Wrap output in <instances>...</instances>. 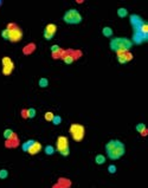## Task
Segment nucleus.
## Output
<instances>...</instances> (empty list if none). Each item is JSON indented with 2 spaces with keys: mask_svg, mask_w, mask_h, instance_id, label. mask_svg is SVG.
Segmentation results:
<instances>
[{
  "mask_svg": "<svg viewBox=\"0 0 148 188\" xmlns=\"http://www.w3.org/2000/svg\"><path fill=\"white\" fill-rule=\"evenodd\" d=\"M148 40V33H143L141 31H134L133 32V35H131V43L133 45L136 44V45H141L145 41Z\"/></svg>",
  "mask_w": 148,
  "mask_h": 188,
  "instance_id": "obj_8",
  "label": "nucleus"
},
{
  "mask_svg": "<svg viewBox=\"0 0 148 188\" xmlns=\"http://www.w3.org/2000/svg\"><path fill=\"white\" fill-rule=\"evenodd\" d=\"M116 58H117V62L120 64H127L128 62H130L133 59V54L128 51V52H120L116 53Z\"/></svg>",
  "mask_w": 148,
  "mask_h": 188,
  "instance_id": "obj_11",
  "label": "nucleus"
},
{
  "mask_svg": "<svg viewBox=\"0 0 148 188\" xmlns=\"http://www.w3.org/2000/svg\"><path fill=\"white\" fill-rule=\"evenodd\" d=\"M50 50H51V52H52V53H58V52H60V47H59L58 45H56V44L50 47Z\"/></svg>",
  "mask_w": 148,
  "mask_h": 188,
  "instance_id": "obj_28",
  "label": "nucleus"
},
{
  "mask_svg": "<svg viewBox=\"0 0 148 188\" xmlns=\"http://www.w3.org/2000/svg\"><path fill=\"white\" fill-rule=\"evenodd\" d=\"M44 153L46 154V155H53V154L56 153V148L53 147V146H45L44 148Z\"/></svg>",
  "mask_w": 148,
  "mask_h": 188,
  "instance_id": "obj_17",
  "label": "nucleus"
},
{
  "mask_svg": "<svg viewBox=\"0 0 148 188\" xmlns=\"http://www.w3.org/2000/svg\"><path fill=\"white\" fill-rule=\"evenodd\" d=\"M102 35H104L106 38H112V35H114V31L110 26H104L103 29H102Z\"/></svg>",
  "mask_w": 148,
  "mask_h": 188,
  "instance_id": "obj_14",
  "label": "nucleus"
},
{
  "mask_svg": "<svg viewBox=\"0 0 148 188\" xmlns=\"http://www.w3.org/2000/svg\"><path fill=\"white\" fill-rule=\"evenodd\" d=\"M4 139L5 140H11V139H13V136H14V131L12 129H10V128H7V129L4 130Z\"/></svg>",
  "mask_w": 148,
  "mask_h": 188,
  "instance_id": "obj_16",
  "label": "nucleus"
},
{
  "mask_svg": "<svg viewBox=\"0 0 148 188\" xmlns=\"http://www.w3.org/2000/svg\"><path fill=\"white\" fill-rule=\"evenodd\" d=\"M36 115H37V111H36L35 108H30V109L26 110V116L29 118H35Z\"/></svg>",
  "mask_w": 148,
  "mask_h": 188,
  "instance_id": "obj_20",
  "label": "nucleus"
},
{
  "mask_svg": "<svg viewBox=\"0 0 148 188\" xmlns=\"http://www.w3.org/2000/svg\"><path fill=\"white\" fill-rule=\"evenodd\" d=\"M109 47L115 53L128 52V51H130V49L133 47V43H131L130 39L126 38V37H116V38L110 39Z\"/></svg>",
  "mask_w": 148,
  "mask_h": 188,
  "instance_id": "obj_2",
  "label": "nucleus"
},
{
  "mask_svg": "<svg viewBox=\"0 0 148 188\" xmlns=\"http://www.w3.org/2000/svg\"><path fill=\"white\" fill-rule=\"evenodd\" d=\"M135 129H136L137 133H140V134H145V133H146V124H143V123L136 124Z\"/></svg>",
  "mask_w": 148,
  "mask_h": 188,
  "instance_id": "obj_19",
  "label": "nucleus"
},
{
  "mask_svg": "<svg viewBox=\"0 0 148 188\" xmlns=\"http://www.w3.org/2000/svg\"><path fill=\"white\" fill-rule=\"evenodd\" d=\"M69 133L70 135L72 136V139L76 142H81L84 139V135H85V128L84 125L78 123H74L70 125L69 128Z\"/></svg>",
  "mask_w": 148,
  "mask_h": 188,
  "instance_id": "obj_5",
  "label": "nucleus"
},
{
  "mask_svg": "<svg viewBox=\"0 0 148 188\" xmlns=\"http://www.w3.org/2000/svg\"><path fill=\"white\" fill-rule=\"evenodd\" d=\"M63 60H64L65 64H72V63H74V57L70 56V54H68V56H64V57H63Z\"/></svg>",
  "mask_w": 148,
  "mask_h": 188,
  "instance_id": "obj_24",
  "label": "nucleus"
},
{
  "mask_svg": "<svg viewBox=\"0 0 148 188\" xmlns=\"http://www.w3.org/2000/svg\"><path fill=\"white\" fill-rule=\"evenodd\" d=\"M1 37L4 40H10V29H4L1 31Z\"/></svg>",
  "mask_w": 148,
  "mask_h": 188,
  "instance_id": "obj_21",
  "label": "nucleus"
},
{
  "mask_svg": "<svg viewBox=\"0 0 148 188\" xmlns=\"http://www.w3.org/2000/svg\"><path fill=\"white\" fill-rule=\"evenodd\" d=\"M116 171H117V167H116L115 165L108 166V172H109L110 174H115V173H116Z\"/></svg>",
  "mask_w": 148,
  "mask_h": 188,
  "instance_id": "obj_27",
  "label": "nucleus"
},
{
  "mask_svg": "<svg viewBox=\"0 0 148 188\" xmlns=\"http://www.w3.org/2000/svg\"><path fill=\"white\" fill-rule=\"evenodd\" d=\"M1 64H2V75L5 76H10L12 73V71L14 70V63L10 57H2L1 59Z\"/></svg>",
  "mask_w": 148,
  "mask_h": 188,
  "instance_id": "obj_6",
  "label": "nucleus"
},
{
  "mask_svg": "<svg viewBox=\"0 0 148 188\" xmlns=\"http://www.w3.org/2000/svg\"><path fill=\"white\" fill-rule=\"evenodd\" d=\"M56 152H58L62 156H68L70 154L69 140L66 136H58L56 142Z\"/></svg>",
  "mask_w": 148,
  "mask_h": 188,
  "instance_id": "obj_4",
  "label": "nucleus"
},
{
  "mask_svg": "<svg viewBox=\"0 0 148 188\" xmlns=\"http://www.w3.org/2000/svg\"><path fill=\"white\" fill-rule=\"evenodd\" d=\"M38 84H39L41 88H47L49 87V79L47 78H41Z\"/></svg>",
  "mask_w": 148,
  "mask_h": 188,
  "instance_id": "obj_22",
  "label": "nucleus"
},
{
  "mask_svg": "<svg viewBox=\"0 0 148 188\" xmlns=\"http://www.w3.org/2000/svg\"><path fill=\"white\" fill-rule=\"evenodd\" d=\"M63 20H64V23L69 24V25H77V24L82 23L83 17L76 8H70L64 13Z\"/></svg>",
  "mask_w": 148,
  "mask_h": 188,
  "instance_id": "obj_3",
  "label": "nucleus"
},
{
  "mask_svg": "<svg viewBox=\"0 0 148 188\" xmlns=\"http://www.w3.org/2000/svg\"><path fill=\"white\" fill-rule=\"evenodd\" d=\"M2 5V1H1V0H0V6Z\"/></svg>",
  "mask_w": 148,
  "mask_h": 188,
  "instance_id": "obj_29",
  "label": "nucleus"
},
{
  "mask_svg": "<svg viewBox=\"0 0 148 188\" xmlns=\"http://www.w3.org/2000/svg\"><path fill=\"white\" fill-rule=\"evenodd\" d=\"M106 161H107V157L104 155H102V154H98V155L95 156V162H96V165H104Z\"/></svg>",
  "mask_w": 148,
  "mask_h": 188,
  "instance_id": "obj_15",
  "label": "nucleus"
},
{
  "mask_svg": "<svg viewBox=\"0 0 148 188\" xmlns=\"http://www.w3.org/2000/svg\"><path fill=\"white\" fill-rule=\"evenodd\" d=\"M7 176H8V171L7 169H0V179L5 180V179H7Z\"/></svg>",
  "mask_w": 148,
  "mask_h": 188,
  "instance_id": "obj_26",
  "label": "nucleus"
},
{
  "mask_svg": "<svg viewBox=\"0 0 148 188\" xmlns=\"http://www.w3.org/2000/svg\"><path fill=\"white\" fill-rule=\"evenodd\" d=\"M10 29V41L12 43H18L23 39V31L19 29L18 26H13V27H8Z\"/></svg>",
  "mask_w": 148,
  "mask_h": 188,
  "instance_id": "obj_9",
  "label": "nucleus"
},
{
  "mask_svg": "<svg viewBox=\"0 0 148 188\" xmlns=\"http://www.w3.org/2000/svg\"><path fill=\"white\" fill-rule=\"evenodd\" d=\"M39 152H41V144L39 143V142L36 141L35 143H33V146L29 149V152H27V153H29L30 155H37Z\"/></svg>",
  "mask_w": 148,
  "mask_h": 188,
  "instance_id": "obj_12",
  "label": "nucleus"
},
{
  "mask_svg": "<svg viewBox=\"0 0 148 188\" xmlns=\"http://www.w3.org/2000/svg\"><path fill=\"white\" fill-rule=\"evenodd\" d=\"M129 23L134 31H140V30L142 29V26L146 24V21H145L139 14H130Z\"/></svg>",
  "mask_w": 148,
  "mask_h": 188,
  "instance_id": "obj_7",
  "label": "nucleus"
},
{
  "mask_svg": "<svg viewBox=\"0 0 148 188\" xmlns=\"http://www.w3.org/2000/svg\"><path fill=\"white\" fill-rule=\"evenodd\" d=\"M117 16L120 18H126L128 16V10L124 7H120V8H117Z\"/></svg>",
  "mask_w": 148,
  "mask_h": 188,
  "instance_id": "obj_18",
  "label": "nucleus"
},
{
  "mask_svg": "<svg viewBox=\"0 0 148 188\" xmlns=\"http://www.w3.org/2000/svg\"><path fill=\"white\" fill-rule=\"evenodd\" d=\"M56 32H57V25L56 24H47L45 26L43 35H44V38L46 40H51L55 37V35H56Z\"/></svg>",
  "mask_w": 148,
  "mask_h": 188,
  "instance_id": "obj_10",
  "label": "nucleus"
},
{
  "mask_svg": "<svg viewBox=\"0 0 148 188\" xmlns=\"http://www.w3.org/2000/svg\"><path fill=\"white\" fill-rule=\"evenodd\" d=\"M35 142H36L35 140H27V141H25L23 144H21V150L25 152V153H27V152H29V149L33 146V143H35Z\"/></svg>",
  "mask_w": 148,
  "mask_h": 188,
  "instance_id": "obj_13",
  "label": "nucleus"
},
{
  "mask_svg": "<svg viewBox=\"0 0 148 188\" xmlns=\"http://www.w3.org/2000/svg\"><path fill=\"white\" fill-rule=\"evenodd\" d=\"M104 149H106V154L108 159H110L112 161L120 160L126 154V146H124L123 142H121L120 140L108 141L107 144L104 146Z\"/></svg>",
  "mask_w": 148,
  "mask_h": 188,
  "instance_id": "obj_1",
  "label": "nucleus"
},
{
  "mask_svg": "<svg viewBox=\"0 0 148 188\" xmlns=\"http://www.w3.org/2000/svg\"><path fill=\"white\" fill-rule=\"evenodd\" d=\"M51 122H52L53 125H59V124L62 123V117H60L59 115H55Z\"/></svg>",
  "mask_w": 148,
  "mask_h": 188,
  "instance_id": "obj_23",
  "label": "nucleus"
},
{
  "mask_svg": "<svg viewBox=\"0 0 148 188\" xmlns=\"http://www.w3.org/2000/svg\"><path fill=\"white\" fill-rule=\"evenodd\" d=\"M53 116H55V115H53V112H51V111H46L45 114H44V118L46 120L47 122H51Z\"/></svg>",
  "mask_w": 148,
  "mask_h": 188,
  "instance_id": "obj_25",
  "label": "nucleus"
}]
</instances>
